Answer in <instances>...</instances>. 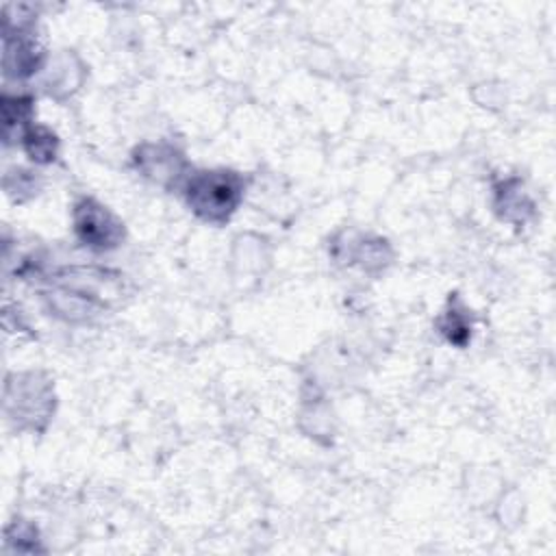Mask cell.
<instances>
[{"mask_svg":"<svg viewBox=\"0 0 556 556\" xmlns=\"http://www.w3.org/2000/svg\"><path fill=\"white\" fill-rule=\"evenodd\" d=\"M243 176L230 169L193 172L185 185L189 208L208 224H224L243 200Z\"/></svg>","mask_w":556,"mask_h":556,"instance_id":"6da1fadb","label":"cell"},{"mask_svg":"<svg viewBox=\"0 0 556 556\" xmlns=\"http://www.w3.org/2000/svg\"><path fill=\"white\" fill-rule=\"evenodd\" d=\"M74 232L91 250H113L124 239V224L93 198L74 204Z\"/></svg>","mask_w":556,"mask_h":556,"instance_id":"7a4b0ae2","label":"cell"},{"mask_svg":"<svg viewBox=\"0 0 556 556\" xmlns=\"http://www.w3.org/2000/svg\"><path fill=\"white\" fill-rule=\"evenodd\" d=\"M4 74L15 78H26L35 74L43 63V50L30 33L20 26L13 33L4 30Z\"/></svg>","mask_w":556,"mask_h":556,"instance_id":"3957f363","label":"cell"},{"mask_svg":"<svg viewBox=\"0 0 556 556\" xmlns=\"http://www.w3.org/2000/svg\"><path fill=\"white\" fill-rule=\"evenodd\" d=\"M135 163L146 176L154 178L156 182L176 180L185 167L182 154L176 152L172 146H163V143L139 146L135 152Z\"/></svg>","mask_w":556,"mask_h":556,"instance_id":"277c9868","label":"cell"},{"mask_svg":"<svg viewBox=\"0 0 556 556\" xmlns=\"http://www.w3.org/2000/svg\"><path fill=\"white\" fill-rule=\"evenodd\" d=\"M0 111H2L4 141L9 143L17 130L24 135V130L30 126L33 98H28V96H7L4 93L2 102H0Z\"/></svg>","mask_w":556,"mask_h":556,"instance_id":"5b68a950","label":"cell"},{"mask_svg":"<svg viewBox=\"0 0 556 556\" xmlns=\"http://www.w3.org/2000/svg\"><path fill=\"white\" fill-rule=\"evenodd\" d=\"M24 152L35 161V163H52L59 152V139L56 135L46 128V126H28L24 135L20 137Z\"/></svg>","mask_w":556,"mask_h":556,"instance_id":"8992f818","label":"cell"},{"mask_svg":"<svg viewBox=\"0 0 556 556\" xmlns=\"http://www.w3.org/2000/svg\"><path fill=\"white\" fill-rule=\"evenodd\" d=\"M441 328H443V332L447 334V339H450L452 343H456V345H463V343L469 339V332H471V330H469V324H467V321H460V319H458V311H454V308L445 315Z\"/></svg>","mask_w":556,"mask_h":556,"instance_id":"52a82bcc","label":"cell"}]
</instances>
